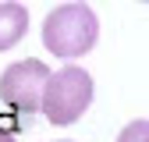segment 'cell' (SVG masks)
<instances>
[{
  "label": "cell",
  "mask_w": 149,
  "mask_h": 142,
  "mask_svg": "<svg viewBox=\"0 0 149 142\" xmlns=\"http://www.w3.org/2000/svg\"><path fill=\"white\" fill-rule=\"evenodd\" d=\"M96 39H100V22L89 4H61L43 22V46L53 57L74 61L96 46Z\"/></svg>",
  "instance_id": "6da1fadb"
},
{
  "label": "cell",
  "mask_w": 149,
  "mask_h": 142,
  "mask_svg": "<svg viewBox=\"0 0 149 142\" xmlns=\"http://www.w3.org/2000/svg\"><path fill=\"white\" fill-rule=\"evenodd\" d=\"M92 103V75L78 64H64L61 71H50L39 110L50 124H74Z\"/></svg>",
  "instance_id": "7a4b0ae2"
},
{
  "label": "cell",
  "mask_w": 149,
  "mask_h": 142,
  "mask_svg": "<svg viewBox=\"0 0 149 142\" xmlns=\"http://www.w3.org/2000/svg\"><path fill=\"white\" fill-rule=\"evenodd\" d=\"M46 78H50V68L43 61H14L0 75V100L14 114H36L43 103Z\"/></svg>",
  "instance_id": "3957f363"
},
{
  "label": "cell",
  "mask_w": 149,
  "mask_h": 142,
  "mask_svg": "<svg viewBox=\"0 0 149 142\" xmlns=\"http://www.w3.org/2000/svg\"><path fill=\"white\" fill-rule=\"evenodd\" d=\"M29 32V11L25 4H0V50H11Z\"/></svg>",
  "instance_id": "277c9868"
},
{
  "label": "cell",
  "mask_w": 149,
  "mask_h": 142,
  "mask_svg": "<svg viewBox=\"0 0 149 142\" xmlns=\"http://www.w3.org/2000/svg\"><path fill=\"white\" fill-rule=\"evenodd\" d=\"M117 142H149V124L139 117V121H132V124H128V128L121 132V139Z\"/></svg>",
  "instance_id": "5b68a950"
},
{
  "label": "cell",
  "mask_w": 149,
  "mask_h": 142,
  "mask_svg": "<svg viewBox=\"0 0 149 142\" xmlns=\"http://www.w3.org/2000/svg\"><path fill=\"white\" fill-rule=\"evenodd\" d=\"M0 142H14V135H11V132H4V128H0Z\"/></svg>",
  "instance_id": "8992f818"
}]
</instances>
